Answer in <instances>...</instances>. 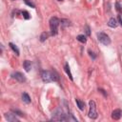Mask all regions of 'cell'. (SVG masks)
<instances>
[{"label":"cell","instance_id":"6da1fadb","mask_svg":"<svg viewBox=\"0 0 122 122\" xmlns=\"http://www.w3.org/2000/svg\"><path fill=\"white\" fill-rule=\"evenodd\" d=\"M42 80L44 82H51V81H57L59 79L58 74L54 71H43L41 73Z\"/></svg>","mask_w":122,"mask_h":122},{"label":"cell","instance_id":"7a4b0ae2","mask_svg":"<svg viewBox=\"0 0 122 122\" xmlns=\"http://www.w3.org/2000/svg\"><path fill=\"white\" fill-rule=\"evenodd\" d=\"M60 25V20L55 17L52 16L50 19V29H51V35H56L57 34V30H58V26Z\"/></svg>","mask_w":122,"mask_h":122},{"label":"cell","instance_id":"3957f363","mask_svg":"<svg viewBox=\"0 0 122 122\" xmlns=\"http://www.w3.org/2000/svg\"><path fill=\"white\" fill-rule=\"evenodd\" d=\"M97 39L101 44H103L105 46H108L111 44V38L105 32H98L97 33Z\"/></svg>","mask_w":122,"mask_h":122},{"label":"cell","instance_id":"277c9868","mask_svg":"<svg viewBox=\"0 0 122 122\" xmlns=\"http://www.w3.org/2000/svg\"><path fill=\"white\" fill-rule=\"evenodd\" d=\"M90 105V111H89V117L92 119H95L97 117V112H96V106L95 102L93 100H90L89 102Z\"/></svg>","mask_w":122,"mask_h":122},{"label":"cell","instance_id":"5b68a950","mask_svg":"<svg viewBox=\"0 0 122 122\" xmlns=\"http://www.w3.org/2000/svg\"><path fill=\"white\" fill-rule=\"evenodd\" d=\"M11 76H12V78H14L15 80H17L18 82H25L26 81V77H25V75L24 74H22L21 72H19V71H16V72H13L12 74H11Z\"/></svg>","mask_w":122,"mask_h":122},{"label":"cell","instance_id":"8992f818","mask_svg":"<svg viewBox=\"0 0 122 122\" xmlns=\"http://www.w3.org/2000/svg\"><path fill=\"white\" fill-rule=\"evenodd\" d=\"M121 114H122V112L120 109H116L114 110L112 112V118L114 119V120H118L120 117H121Z\"/></svg>","mask_w":122,"mask_h":122},{"label":"cell","instance_id":"52a82bcc","mask_svg":"<svg viewBox=\"0 0 122 122\" xmlns=\"http://www.w3.org/2000/svg\"><path fill=\"white\" fill-rule=\"evenodd\" d=\"M5 118L8 121H10V122H15V121H18L19 120L16 117V114H14V113H6L5 114Z\"/></svg>","mask_w":122,"mask_h":122},{"label":"cell","instance_id":"ba28073f","mask_svg":"<svg viewBox=\"0 0 122 122\" xmlns=\"http://www.w3.org/2000/svg\"><path fill=\"white\" fill-rule=\"evenodd\" d=\"M117 25H118V22H117V20H116L115 18H113V17L111 18V19L109 20V22H108V26L111 27V28H116Z\"/></svg>","mask_w":122,"mask_h":122},{"label":"cell","instance_id":"9c48e42d","mask_svg":"<svg viewBox=\"0 0 122 122\" xmlns=\"http://www.w3.org/2000/svg\"><path fill=\"white\" fill-rule=\"evenodd\" d=\"M75 102H76V105H77V107H78V109L80 110V111H84L85 110V103L83 102V101H81L80 99H75Z\"/></svg>","mask_w":122,"mask_h":122},{"label":"cell","instance_id":"30bf717a","mask_svg":"<svg viewBox=\"0 0 122 122\" xmlns=\"http://www.w3.org/2000/svg\"><path fill=\"white\" fill-rule=\"evenodd\" d=\"M23 66H24V69H25L26 71H30V69H31V63H30V61H29V60H25Z\"/></svg>","mask_w":122,"mask_h":122},{"label":"cell","instance_id":"8fae6325","mask_svg":"<svg viewBox=\"0 0 122 122\" xmlns=\"http://www.w3.org/2000/svg\"><path fill=\"white\" fill-rule=\"evenodd\" d=\"M22 100H23L25 103H27V104L30 103V95H29L27 92H23V93H22Z\"/></svg>","mask_w":122,"mask_h":122},{"label":"cell","instance_id":"7c38bea8","mask_svg":"<svg viewBox=\"0 0 122 122\" xmlns=\"http://www.w3.org/2000/svg\"><path fill=\"white\" fill-rule=\"evenodd\" d=\"M65 71H66L67 74L69 75L70 79H71V80H73V78H72V74H71V71H70V67H69V64H68V63L65 64Z\"/></svg>","mask_w":122,"mask_h":122},{"label":"cell","instance_id":"4fadbf2b","mask_svg":"<svg viewBox=\"0 0 122 122\" xmlns=\"http://www.w3.org/2000/svg\"><path fill=\"white\" fill-rule=\"evenodd\" d=\"M76 39H77L79 42H81V43H86V42H87V38H86V36H85L84 34H79V35H77Z\"/></svg>","mask_w":122,"mask_h":122},{"label":"cell","instance_id":"5bb4252c","mask_svg":"<svg viewBox=\"0 0 122 122\" xmlns=\"http://www.w3.org/2000/svg\"><path fill=\"white\" fill-rule=\"evenodd\" d=\"M9 45H10V49L16 53V55H19V50H18V48L13 44V43H9Z\"/></svg>","mask_w":122,"mask_h":122},{"label":"cell","instance_id":"9a60e30c","mask_svg":"<svg viewBox=\"0 0 122 122\" xmlns=\"http://www.w3.org/2000/svg\"><path fill=\"white\" fill-rule=\"evenodd\" d=\"M70 23H71V22H70L69 20H67V19H61V20H60V24H61V26H62V27L70 26V25H71Z\"/></svg>","mask_w":122,"mask_h":122},{"label":"cell","instance_id":"2e32d148","mask_svg":"<svg viewBox=\"0 0 122 122\" xmlns=\"http://www.w3.org/2000/svg\"><path fill=\"white\" fill-rule=\"evenodd\" d=\"M47 38H48V33H47L46 31L42 32V33H41V36H40V41H41V42H44Z\"/></svg>","mask_w":122,"mask_h":122},{"label":"cell","instance_id":"e0dca14e","mask_svg":"<svg viewBox=\"0 0 122 122\" xmlns=\"http://www.w3.org/2000/svg\"><path fill=\"white\" fill-rule=\"evenodd\" d=\"M22 15H23V17L25 18V19H30V14H29V12L27 11V10H23L22 11Z\"/></svg>","mask_w":122,"mask_h":122},{"label":"cell","instance_id":"ac0fdd59","mask_svg":"<svg viewBox=\"0 0 122 122\" xmlns=\"http://www.w3.org/2000/svg\"><path fill=\"white\" fill-rule=\"evenodd\" d=\"M11 112H12L14 114H16V115H19V116H23V113H22L20 111H18V110H14V109H11Z\"/></svg>","mask_w":122,"mask_h":122},{"label":"cell","instance_id":"d6986e66","mask_svg":"<svg viewBox=\"0 0 122 122\" xmlns=\"http://www.w3.org/2000/svg\"><path fill=\"white\" fill-rule=\"evenodd\" d=\"M24 2H25L28 6H30V7H31V8H34V4L32 3L31 0H24Z\"/></svg>","mask_w":122,"mask_h":122},{"label":"cell","instance_id":"ffe728a7","mask_svg":"<svg viewBox=\"0 0 122 122\" xmlns=\"http://www.w3.org/2000/svg\"><path fill=\"white\" fill-rule=\"evenodd\" d=\"M118 22H119L120 25L122 26V15H120V14L118 15Z\"/></svg>","mask_w":122,"mask_h":122},{"label":"cell","instance_id":"44dd1931","mask_svg":"<svg viewBox=\"0 0 122 122\" xmlns=\"http://www.w3.org/2000/svg\"><path fill=\"white\" fill-rule=\"evenodd\" d=\"M86 33H87V35H90V28H89V26H86Z\"/></svg>","mask_w":122,"mask_h":122},{"label":"cell","instance_id":"7402d4cb","mask_svg":"<svg viewBox=\"0 0 122 122\" xmlns=\"http://www.w3.org/2000/svg\"><path fill=\"white\" fill-rule=\"evenodd\" d=\"M89 53H90V55L92 57V59H95V55L93 54V52L92 51H89Z\"/></svg>","mask_w":122,"mask_h":122},{"label":"cell","instance_id":"603a6c76","mask_svg":"<svg viewBox=\"0 0 122 122\" xmlns=\"http://www.w3.org/2000/svg\"><path fill=\"white\" fill-rule=\"evenodd\" d=\"M98 91H99V92H102V93H103V94H104V95H105V96H106V95H107V94H106V93H105V91H104V90H102V89H98Z\"/></svg>","mask_w":122,"mask_h":122},{"label":"cell","instance_id":"cb8c5ba5","mask_svg":"<svg viewBox=\"0 0 122 122\" xmlns=\"http://www.w3.org/2000/svg\"><path fill=\"white\" fill-rule=\"evenodd\" d=\"M116 6H117V10H121V8H120V6H119V4H118V3H116Z\"/></svg>","mask_w":122,"mask_h":122},{"label":"cell","instance_id":"d4e9b609","mask_svg":"<svg viewBox=\"0 0 122 122\" xmlns=\"http://www.w3.org/2000/svg\"><path fill=\"white\" fill-rule=\"evenodd\" d=\"M59 1H62V0H59Z\"/></svg>","mask_w":122,"mask_h":122}]
</instances>
